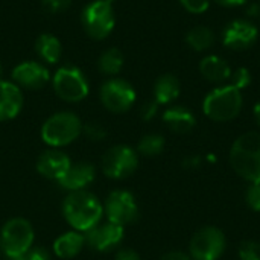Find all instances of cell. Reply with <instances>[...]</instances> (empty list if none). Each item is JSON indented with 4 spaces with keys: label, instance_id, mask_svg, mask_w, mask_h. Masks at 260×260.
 <instances>
[{
    "label": "cell",
    "instance_id": "obj_8",
    "mask_svg": "<svg viewBox=\"0 0 260 260\" xmlns=\"http://www.w3.org/2000/svg\"><path fill=\"white\" fill-rule=\"evenodd\" d=\"M227 241L222 230L213 225L200 229L190 239L189 256L192 260H219L225 253Z\"/></svg>",
    "mask_w": 260,
    "mask_h": 260
},
{
    "label": "cell",
    "instance_id": "obj_3",
    "mask_svg": "<svg viewBox=\"0 0 260 260\" xmlns=\"http://www.w3.org/2000/svg\"><path fill=\"white\" fill-rule=\"evenodd\" d=\"M244 98L241 90L233 85L213 88L203 102L204 114L215 122H230L236 119L242 110Z\"/></svg>",
    "mask_w": 260,
    "mask_h": 260
},
{
    "label": "cell",
    "instance_id": "obj_27",
    "mask_svg": "<svg viewBox=\"0 0 260 260\" xmlns=\"http://www.w3.org/2000/svg\"><path fill=\"white\" fill-rule=\"evenodd\" d=\"M230 81H232L230 85H233V87H236L238 90L242 91L245 87L250 85V82H251V73H250V70L247 67H238L236 70L232 72Z\"/></svg>",
    "mask_w": 260,
    "mask_h": 260
},
{
    "label": "cell",
    "instance_id": "obj_7",
    "mask_svg": "<svg viewBox=\"0 0 260 260\" xmlns=\"http://www.w3.org/2000/svg\"><path fill=\"white\" fill-rule=\"evenodd\" d=\"M56 96L66 102H81L88 96L90 85L87 76L75 66H64L56 70L52 79Z\"/></svg>",
    "mask_w": 260,
    "mask_h": 260
},
{
    "label": "cell",
    "instance_id": "obj_29",
    "mask_svg": "<svg viewBox=\"0 0 260 260\" xmlns=\"http://www.w3.org/2000/svg\"><path fill=\"white\" fill-rule=\"evenodd\" d=\"M245 203L251 210L260 212V183H251L247 187V190H245Z\"/></svg>",
    "mask_w": 260,
    "mask_h": 260
},
{
    "label": "cell",
    "instance_id": "obj_21",
    "mask_svg": "<svg viewBox=\"0 0 260 260\" xmlns=\"http://www.w3.org/2000/svg\"><path fill=\"white\" fill-rule=\"evenodd\" d=\"M180 81L177 76L166 73L161 75L154 84V101L158 105H168L180 96Z\"/></svg>",
    "mask_w": 260,
    "mask_h": 260
},
{
    "label": "cell",
    "instance_id": "obj_18",
    "mask_svg": "<svg viewBox=\"0 0 260 260\" xmlns=\"http://www.w3.org/2000/svg\"><path fill=\"white\" fill-rule=\"evenodd\" d=\"M163 122L175 134H187L197 125V119L193 113L181 105L169 107L163 113Z\"/></svg>",
    "mask_w": 260,
    "mask_h": 260
},
{
    "label": "cell",
    "instance_id": "obj_16",
    "mask_svg": "<svg viewBox=\"0 0 260 260\" xmlns=\"http://www.w3.org/2000/svg\"><path fill=\"white\" fill-rule=\"evenodd\" d=\"M96 168L90 161H78L72 163L66 175L58 181V186L67 192L85 190L94 181Z\"/></svg>",
    "mask_w": 260,
    "mask_h": 260
},
{
    "label": "cell",
    "instance_id": "obj_20",
    "mask_svg": "<svg viewBox=\"0 0 260 260\" xmlns=\"http://www.w3.org/2000/svg\"><path fill=\"white\" fill-rule=\"evenodd\" d=\"M200 72L209 82H213V84L225 82L227 79H230V75H232L230 66L221 56H216V55L206 56L200 62Z\"/></svg>",
    "mask_w": 260,
    "mask_h": 260
},
{
    "label": "cell",
    "instance_id": "obj_24",
    "mask_svg": "<svg viewBox=\"0 0 260 260\" xmlns=\"http://www.w3.org/2000/svg\"><path fill=\"white\" fill-rule=\"evenodd\" d=\"M186 41L193 50L203 52V50H207L215 43V34L212 29L206 26H197L187 32Z\"/></svg>",
    "mask_w": 260,
    "mask_h": 260
},
{
    "label": "cell",
    "instance_id": "obj_32",
    "mask_svg": "<svg viewBox=\"0 0 260 260\" xmlns=\"http://www.w3.org/2000/svg\"><path fill=\"white\" fill-rule=\"evenodd\" d=\"M17 260H50V254L44 247H32Z\"/></svg>",
    "mask_w": 260,
    "mask_h": 260
},
{
    "label": "cell",
    "instance_id": "obj_26",
    "mask_svg": "<svg viewBox=\"0 0 260 260\" xmlns=\"http://www.w3.org/2000/svg\"><path fill=\"white\" fill-rule=\"evenodd\" d=\"M239 260H260V244L256 241H244L238 250Z\"/></svg>",
    "mask_w": 260,
    "mask_h": 260
},
{
    "label": "cell",
    "instance_id": "obj_39",
    "mask_svg": "<svg viewBox=\"0 0 260 260\" xmlns=\"http://www.w3.org/2000/svg\"><path fill=\"white\" fill-rule=\"evenodd\" d=\"M257 11H259V5H251V6L248 8V14H250V15H256Z\"/></svg>",
    "mask_w": 260,
    "mask_h": 260
},
{
    "label": "cell",
    "instance_id": "obj_9",
    "mask_svg": "<svg viewBox=\"0 0 260 260\" xmlns=\"http://www.w3.org/2000/svg\"><path fill=\"white\" fill-rule=\"evenodd\" d=\"M102 172L111 180H123L139 168V152L128 145L111 146L102 157Z\"/></svg>",
    "mask_w": 260,
    "mask_h": 260
},
{
    "label": "cell",
    "instance_id": "obj_35",
    "mask_svg": "<svg viewBox=\"0 0 260 260\" xmlns=\"http://www.w3.org/2000/svg\"><path fill=\"white\" fill-rule=\"evenodd\" d=\"M160 260H192V257L187 253H183V251H169Z\"/></svg>",
    "mask_w": 260,
    "mask_h": 260
},
{
    "label": "cell",
    "instance_id": "obj_2",
    "mask_svg": "<svg viewBox=\"0 0 260 260\" xmlns=\"http://www.w3.org/2000/svg\"><path fill=\"white\" fill-rule=\"evenodd\" d=\"M233 171L245 181L260 183V133L250 131L239 136L229 155Z\"/></svg>",
    "mask_w": 260,
    "mask_h": 260
},
{
    "label": "cell",
    "instance_id": "obj_31",
    "mask_svg": "<svg viewBox=\"0 0 260 260\" xmlns=\"http://www.w3.org/2000/svg\"><path fill=\"white\" fill-rule=\"evenodd\" d=\"M181 6L192 14H203L209 9L210 0H180Z\"/></svg>",
    "mask_w": 260,
    "mask_h": 260
},
{
    "label": "cell",
    "instance_id": "obj_30",
    "mask_svg": "<svg viewBox=\"0 0 260 260\" xmlns=\"http://www.w3.org/2000/svg\"><path fill=\"white\" fill-rule=\"evenodd\" d=\"M73 0H41V6L49 14H58L66 11Z\"/></svg>",
    "mask_w": 260,
    "mask_h": 260
},
{
    "label": "cell",
    "instance_id": "obj_36",
    "mask_svg": "<svg viewBox=\"0 0 260 260\" xmlns=\"http://www.w3.org/2000/svg\"><path fill=\"white\" fill-rule=\"evenodd\" d=\"M201 163H203V160L200 157H189L184 160L186 168H198V166H201Z\"/></svg>",
    "mask_w": 260,
    "mask_h": 260
},
{
    "label": "cell",
    "instance_id": "obj_6",
    "mask_svg": "<svg viewBox=\"0 0 260 260\" xmlns=\"http://www.w3.org/2000/svg\"><path fill=\"white\" fill-rule=\"evenodd\" d=\"M81 23L84 30L94 40L107 38L114 29L116 17L113 3L107 0H93L81 12Z\"/></svg>",
    "mask_w": 260,
    "mask_h": 260
},
{
    "label": "cell",
    "instance_id": "obj_1",
    "mask_svg": "<svg viewBox=\"0 0 260 260\" xmlns=\"http://www.w3.org/2000/svg\"><path fill=\"white\" fill-rule=\"evenodd\" d=\"M62 215L67 224L81 233H87L104 218V204L88 190L69 192L62 201Z\"/></svg>",
    "mask_w": 260,
    "mask_h": 260
},
{
    "label": "cell",
    "instance_id": "obj_28",
    "mask_svg": "<svg viewBox=\"0 0 260 260\" xmlns=\"http://www.w3.org/2000/svg\"><path fill=\"white\" fill-rule=\"evenodd\" d=\"M82 134L87 136L93 142H101L107 137V129L104 128V125L98 122H88L82 125Z\"/></svg>",
    "mask_w": 260,
    "mask_h": 260
},
{
    "label": "cell",
    "instance_id": "obj_38",
    "mask_svg": "<svg viewBox=\"0 0 260 260\" xmlns=\"http://www.w3.org/2000/svg\"><path fill=\"white\" fill-rule=\"evenodd\" d=\"M254 119H256V122H257V125L260 126V102H257L256 105H254Z\"/></svg>",
    "mask_w": 260,
    "mask_h": 260
},
{
    "label": "cell",
    "instance_id": "obj_37",
    "mask_svg": "<svg viewBox=\"0 0 260 260\" xmlns=\"http://www.w3.org/2000/svg\"><path fill=\"white\" fill-rule=\"evenodd\" d=\"M215 2L222 6H239V5H244L247 0H215Z\"/></svg>",
    "mask_w": 260,
    "mask_h": 260
},
{
    "label": "cell",
    "instance_id": "obj_23",
    "mask_svg": "<svg viewBox=\"0 0 260 260\" xmlns=\"http://www.w3.org/2000/svg\"><path fill=\"white\" fill-rule=\"evenodd\" d=\"M98 67L104 75L114 76L123 67V53L117 47L107 49L98 59Z\"/></svg>",
    "mask_w": 260,
    "mask_h": 260
},
{
    "label": "cell",
    "instance_id": "obj_13",
    "mask_svg": "<svg viewBox=\"0 0 260 260\" xmlns=\"http://www.w3.org/2000/svg\"><path fill=\"white\" fill-rule=\"evenodd\" d=\"M259 30L248 20H233L225 29L222 35V41L225 47L232 50H247L257 41Z\"/></svg>",
    "mask_w": 260,
    "mask_h": 260
},
{
    "label": "cell",
    "instance_id": "obj_33",
    "mask_svg": "<svg viewBox=\"0 0 260 260\" xmlns=\"http://www.w3.org/2000/svg\"><path fill=\"white\" fill-rule=\"evenodd\" d=\"M157 111H158V104L155 102V101H148V102H145L143 105H142V108H140V117L143 119V120H152L154 117H155V114H157Z\"/></svg>",
    "mask_w": 260,
    "mask_h": 260
},
{
    "label": "cell",
    "instance_id": "obj_12",
    "mask_svg": "<svg viewBox=\"0 0 260 260\" xmlns=\"http://www.w3.org/2000/svg\"><path fill=\"white\" fill-rule=\"evenodd\" d=\"M123 235H125L123 227L113 224L110 221H107L104 224L101 222L96 227H93L91 230H88L87 233H84L85 245L98 253H107V251L119 247L120 242L123 241Z\"/></svg>",
    "mask_w": 260,
    "mask_h": 260
},
{
    "label": "cell",
    "instance_id": "obj_4",
    "mask_svg": "<svg viewBox=\"0 0 260 260\" xmlns=\"http://www.w3.org/2000/svg\"><path fill=\"white\" fill-rule=\"evenodd\" d=\"M82 122L72 111L52 114L41 126V139L50 148H62L73 143L82 134Z\"/></svg>",
    "mask_w": 260,
    "mask_h": 260
},
{
    "label": "cell",
    "instance_id": "obj_40",
    "mask_svg": "<svg viewBox=\"0 0 260 260\" xmlns=\"http://www.w3.org/2000/svg\"><path fill=\"white\" fill-rule=\"evenodd\" d=\"M2 73H3V67H2V62H0V81H2Z\"/></svg>",
    "mask_w": 260,
    "mask_h": 260
},
{
    "label": "cell",
    "instance_id": "obj_15",
    "mask_svg": "<svg viewBox=\"0 0 260 260\" xmlns=\"http://www.w3.org/2000/svg\"><path fill=\"white\" fill-rule=\"evenodd\" d=\"M72 160L64 151L58 148H50L40 154L37 160V171L43 178L58 183L66 175Z\"/></svg>",
    "mask_w": 260,
    "mask_h": 260
},
{
    "label": "cell",
    "instance_id": "obj_25",
    "mask_svg": "<svg viewBox=\"0 0 260 260\" xmlns=\"http://www.w3.org/2000/svg\"><path fill=\"white\" fill-rule=\"evenodd\" d=\"M165 149V137L160 134H146L139 140L137 152L145 157H155L160 155Z\"/></svg>",
    "mask_w": 260,
    "mask_h": 260
},
{
    "label": "cell",
    "instance_id": "obj_22",
    "mask_svg": "<svg viewBox=\"0 0 260 260\" xmlns=\"http://www.w3.org/2000/svg\"><path fill=\"white\" fill-rule=\"evenodd\" d=\"M35 52L41 59L49 64H55L59 61L62 53L61 41L52 34H41L35 41Z\"/></svg>",
    "mask_w": 260,
    "mask_h": 260
},
{
    "label": "cell",
    "instance_id": "obj_17",
    "mask_svg": "<svg viewBox=\"0 0 260 260\" xmlns=\"http://www.w3.org/2000/svg\"><path fill=\"white\" fill-rule=\"evenodd\" d=\"M21 88L11 81H0V122L15 119L23 108Z\"/></svg>",
    "mask_w": 260,
    "mask_h": 260
},
{
    "label": "cell",
    "instance_id": "obj_14",
    "mask_svg": "<svg viewBox=\"0 0 260 260\" xmlns=\"http://www.w3.org/2000/svg\"><path fill=\"white\" fill-rule=\"evenodd\" d=\"M49 70L37 61L20 62L12 70V82L17 84L20 88L40 90L49 82Z\"/></svg>",
    "mask_w": 260,
    "mask_h": 260
},
{
    "label": "cell",
    "instance_id": "obj_5",
    "mask_svg": "<svg viewBox=\"0 0 260 260\" xmlns=\"http://www.w3.org/2000/svg\"><path fill=\"white\" fill-rule=\"evenodd\" d=\"M35 232L24 218H11L0 230V250L11 260H17L34 247Z\"/></svg>",
    "mask_w": 260,
    "mask_h": 260
},
{
    "label": "cell",
    "instance_id": "obj_11",
    "mask_svg": "<svg viewBox=\"0 0 260 260\" xmlns=\"http://www.w3.org/2000/svg\"><path fill=\"white\" fill-rule=\"evenodd\" d=\"M102 105L111 113H125L128 111L136 102V90L134 87L122 79V78H111L105 81L99 91Z\"/></svg>",
    "mask_w": 260,
    "mask_h": 260
},
{
    "label": "cell",
    "instance_id": "obj_19",
    "mask_svg": "<svg viewBox=\"0 0 260 260\" xmlns=\"http://www.w3.org/2000/svg\"><path fill=\"white\" fill-rule=\"evenodd\" d=\"M85 247V236L81 232L70 230L59 235L53 242V253L59 259H73Z\"/></svg>",
    "mask_w": 260,
    "mask_h": 260
},
{
    "label": "cell",
    "instance_id": "obj_41",
    "mask_svg": "<svg viewBox=\"0 0 260 260\" xmlns=\"http://www.w3.org/2000/svg\"><path fill=\"white\" fill-rule=\"evenodd\" d=\"M107 2H110V3H113V0H107Z\"/></svg>",
    "mask_w": 260,
    "mask_h": 260
},
{
    "label": "cell",
    "instance_id": "obj_34",
    "mask_svg": "<svg viewBox=\"0 0 260 260\" xmlns=\"http://www.w3.org/2000/svg\"><path fill=\"white\" fill-rule=\"evenodd\" d=\"M114 260H142L139 253L131 250V248H122L116 253V257Z\"/></svg>",
    "mask_w": 260,
    "mask_h": 260
},
{
    "label": "cell",
    "instance_id": "obj_10",
    "mask_svg": "<svg viewBox=\"0 0 260 260\" xmlns=\"http://www.w3.org/2000/svg\"><path fill=\"white\" fill-rule=\"evenodd\" d=\"M104 216L107 221L120 227L129 225L139 218V204L128 190H113L104 201Z\"/></svg>",
    "mask_w": 260,
    "mask_h": 260
}]
</instances>
